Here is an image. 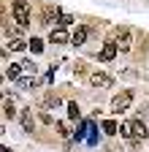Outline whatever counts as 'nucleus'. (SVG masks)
I'll use <instances>...</instances> for the list:
<instances>
[{"instance_id":"f257e3e1","label":"nucleus","mask_w":149,"mask_h":152,"mask_svg":"<svg viewBox=\"0 0 149 152\" xmlns=\"http://www.w3.org/2000/svg\"><path fill=\"white\" fill-rule=\"evenodd\" d=\"M119 133L127 139H146V125L141 120H130V122L119 125Z\"/></svg>"},{"instance_id":"f03ea898","label":"nucleus","mask_w":149,"mask_h":152,"mask_svg":"<svg viewBox=\"0 0 149 152\" xmlns=\"http://www.w3.org/2000/svg\"><path fill=\"white\" fill-rule=\"evenodd\" d=\"M11 11H14V22L19 25V27H27L30 25V6L25 3V0H16V3L11 6Z\"/></svg>"},{"instance_id":"7ed1b4c3","label":"nucleus","mask_w":149,"mask_h":152,"mask_svg":"<svg viewBox=\"0 0 149 152\" xmlns=\"http://www.w3.org/2000/svg\"><path fill=\"white\" fill-rule=\"evenodd\" d=\"M130 103H133V90H122L117 98L111 101V111L122 114V111H127V109H130Z\"/></svg>"},{"instance_id":"20e7f679","label":"nucleus","mask_w":149,"mask_h":152,"mask_svg":"<svg viewBox=\"0 0 149 152\" xmlns=\"http://www.w3.org/2000/svg\"><path fill=\"white\" fill-rule=\"evenodd\" d=\"M89 82L95 84V87H111V84H114V79H111L108 73H100V71L92 73V76H89Z\"/></svg>"},{"instance_id":"39448f33","label":"nucleus","mask_w":149,"mask_h":152,"mask_svg":"<svg viewBox=\"0 0 149 152\" xmlns=\"http://www.w3.org/2000/svg\"><path fill=\"white\" fill-rule=\"evenodd\" d=\"M130 41H133V33H130V30H119V35H117L119 52H130Z\"/></svg>"},{"instance_id":"423d86ee","label":"nucleus","mask_w":149,"mask_h":152,"mask_svg":"<svg viewBox=\"0 0 149 152\" xmlns=\"http://www.w3.org/2000/svg\"><path fill=\"white\" fill-rule=\"evenodd\" d=\"M117 49H119V46H117L114 41H108V44H103V49H100V60H106V63H108V60H114V54H117Z\"/></svg>"},{"instance_id":"0eeeda50","label":"nucleus","mask_w":149,"mask_h":152,"mask_svg":"<svg viewBox=\"0 0 149 152\" xmlns=\"http://www.w3.org/2000/svg\"><path fill=\"white\" fill-rule=\"evenodd\" d=\"M49 41H52V44H65V41H68V33H65L63 27H57V30L49 33Z\"/></svg>"},{"instance_id":"6e6552de","label":"nucleus","mask_w":149,"mask_h":152,"mask_svg":"<svg viewBox=\"0 0 149 152\" xmlns=\"http://www.w3.org/2000/svg\"><path fill=\"white\" fill-rule=\"evenodd\" d=\"M87 33H89L87 27H76V33H73V38H71V44H73V46H81L84 38H87Z\"/></svg>"},{"instance_id":"1a4fd4ad","label":"nucleus","mask_w":149,"mask_h":152,"mask_svg":"<svg viewBox=\"0 0 149 152\" xmlns=\"http://www.w3.org/2000/svg\"><path fill=\"white\" fill-rule=\"evenodd\" d=\"M52 19H60V11L52 8V6H46V8H44V25H49Z\"/></svg>"},{"instance_id":"9d476101","label":"nucleus","mask_w":149,"mask_h":152,"mask_svg":"<svg viewBox=\"0 0 149 152\" xmlns=\"http://www.w3.org/2000/svg\"><path fill=\"white\" fill-rule=\"evenodd\" d=\"M8 46H11L14 52H22L25 46H30V41H22V38H16V35H14L11 41H8Z\"/></svg>"},{"instance_id":"9b49d317","label":"nucleus","mask_w":149,"mask_h":152,"mask_svg":"<svg viewBox=\"0 0 149 152\" xmlns=\"http://www.w3.org/2000/svg\"><path fill=\"white\" fill-rule=\"evenodd\" d=\"M22 68H25L22 63H19V65H14V63H11V65L6 68V76H8V79H19V73H22Z\"/></svg>"},{"instance_id":"f8f14e48","label":"nucleus","mask_w":149,"mask_h":152,"mask_svg":"<svg viewBox=\"0 0 149 152\" xmlns=\"http://www.w3.org/2000/svg\"><path fill=\"white\" fill-rule=\"evenodd\" d=\"M22 125H25V130H33V111L30 109L22 111Z\"/></svg>"},{"instance_id":"ddd939ff","label":"nucleus","mask_w":149,"mask_h":152,"mask_svg":"<svg viewBox=\"0 0 149 152\" xmlns=\"http://www.w3.org/2000/svg\"><path fill=\"white\" fill-rule=\"evenodd\" d=\"M14 114H16V109H14V101H6V103H3V117H6V120H11Z\"/></svg>"},{"instance_id":"4468645a","label":"nucleus","mask_w":149,"mask_h":152,"mask_svg":"<svg viewBox=\"0 0 149 152\" xmlns=\"http://www.w3.org/2000/svg\"><path fill=\"white\" fill-rule=\"evenodd\" d=\"M30 52H35V54L44 52V41H41V38H33V41H30Z\"/></svg>"},{"instance_id":"2eb2a0df","label":"nucleus","mask_w":149,"mask_h":152,"mask_svg":"<svg viewBox=\"0 0 149 152\" xmlns=\"http://www.w3.org/2000/svg\"><path fill=\"white\" fill-rule=\"evenodd\" d=\"M103 130L108 133V136H114V133H117L119 128H117V122H114V120H106V122H103Z\"/></svg>"},{"instance_id":"dca6fc26","label":"nucleus","mask_w":149,"mask_h":152,"mask_svg":"<svg viewBox=\"0 0 149 152\" xmlns=\"http://www.w3.org/2000/svg\"><path fill=\"white\" fill-rule=\"evenodd\" d=\"M79 114H81V111H79L76 103H68V117H71V120H79Z\"/></svg>"},{"instance_id":"f3484780","label":"nucleus","mask_w":149,"mask_h":152,"mask_svg":"<svg viewBox=\"0 0 149 152\" xmlns=\"http://www.w3.org/2000/svg\"><path fill=\"white\" fill-rule=\"evenodd\" d=\"M71 22H73V16H71V14H60V19H57V25H60V27H65V25H71Z\"/></svg>"},{"instance_id":"a211bd4d","label":"nucleus","mask_w":149,"mask_h":152,"mask_svg":"<svg viewBox=\"0 0 149 152\" xmlns=\"http://www.w3.org/2000/svg\"><path fill=\"white\" fill-rule=\"evenodd\" d=\"M46 106H60V98L57 95H46Z\"/></svg>"},{"instance_id":"6ab92c4d","label":"nucleus","mask_w":149,"mask_h":152,"mask_svg":"<svg viewBox=\"0 0 149 152\" xmlns=\"http://www.w3.org/2000/svg\"><path fill=\"white\" fill-rule=\"evenodd\" d=\"M84 130H87V125H81V128L76 130V141H81V139H84Z\"/></svg>"}]
</instances>
